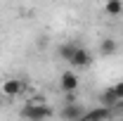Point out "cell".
Returning <instances> with one entry per match:
<instances>
[{"mask_svg":"<svg viewBox=\"0 0 123 121\" xmlns=\"http://www.w3.org/2000/svg\"><path fill=\"white\" fill-rule=\"evenodd\" d=\"M21 119L26 121H47L52 114H55V109L50 105H45V102H29V105L21 107Z\"/></svg>","mask_w":123,"mask_h":121,"instance_id":"cell-1","label":"cell"},{"mask_svg":"<svg viewBox=\"0 0 123 121\" xmlns=\"http://www.w3.org/2000/svg\"><path fill=\"white\" fill-rule=\"evenodd\" d=\"M24 90H26V81H21V78H5L0 86L2 97H19Z\"/></svg>","mask_w":123,"mask_h":121,"instance_id":"cell-2","label":"cell"},{"mask_svg":"<svg viewBox=\"0 0 123 121\" xmlns=\"http://www.w3.org/2000/svg\"><path fill=\"white\" fill-rule=\"evenodd\" d=\"M85 114V107L80 102H69L62 107V119L64 121H80V116Z\"/></svg>","mask_w":123,"mask_h":121,"instance_id":"cell-3","label":"cell"},{"mask_svg":"<svg viewBox=\"0 0 123 121\" xmlns=\"http://www.w3.org/2000/svg\"><path fill=\"white\" fill-rule=\"evenodd\" d=\"M59 90L66 93V95H74L78 90V76L74 71H64L59 76Z\"/></svg>","mask_w":123,"mask_h":121,"instance_id":"cell-4","label":"cell"},{"mask_svg":"<svg viewBox=\"0 0 123 121\" xmlns=\"http://www.w3.org/2000/svg\"><path fill=\"white\" fill-rule=\"evenodd\" d=\"M69 64H71V67H76V69H85V67H90V64H92V52L88 50V47L78 45L76 55H74V60L69 62Z\"/></svg>","mask_w":123,"mask_h":121,"instance_id":"cell-5","label":"cell"},{"mask_svg":"<svg viewBox=\"0 0 123 121\" xmlns=\"http://www.w3.org/2000/svg\"><path fill=\"white\" fill-rule=\"evenodd\" d=\"M111 114H109L107 107H95V109H85V114L80 116V121H107Z\"/></svg>","mask_w":123,"mask_h":121,"instance_id":"cell-6","label":"cell"},{"mask_svg":"<svg viewBox=\"0 0 123 121\" xmlns=\"http://www.w3.org/2000/svg\"><path fill=\"white\" fill-rule=\"evenodd\" d=\"M116 50H118V43H116V38H111V36H104V38L99 40V55H102V57H111V55H116Z\"/></svg>","mask_w":123,"mask_h":121,"instance_id":"cell-7","label":"cell"},{"mask_svg":"<svg viewBox=\"0 0 123 121\" xmlns=\"http://www.w3.org/2000/svg\"><path fill=\"white\" fill-rule=\"evenodd\" d=\"M78 45H80V43H62L59 45V57L64 62H71L74 55H76V50H78Z\"/></svg>","mask_w":123,"mask_h":121,"instance_id":"cell-8","label":"cell"},{"mask_svg":"<svg viewBox=\"0 0 123 121\" xmlns=\"http://www.w3.org/2000/svg\"><path fill=\"white\" fill-rule=\"evenodd\" d=\"M102 10H104V14H109V17H118V14H123V2L121 0H107Z\"/></svg>","mask_w":123,"mask_h":121,"instance_id":"cell-9","label":"cell"},{"mask_svg":"<svg viewBox=\"0 0 123 121\" xmlns=\"http://www.w3.org/2000/svg\"><path fill=\"white\" fill-rule=\"evenodd\" d=\"M102 102H104V107H111V105H118V97H116V95H114V90H111V88H107V90L102 93Z\"/></svg>","mask_w":123,"mask_h":121,"instance_id":"cell-10","label":"cell"},{"mask_svg":"<svg viewBox=\"0 0 123 121\" xmlns=\"http://www.w3.org/2000/svg\"><path fill=\"white\" fill-rule=\"evenodd\" d=\"M111 90H114V95H116L118 102H121V100H123V81H118L116 86H111Z\"/></svg>","mask_w":123,"mask_h":121,"instance_id":"cell-11","label":"cell"},{"mask_svg":"<svg viewBox=\"0 0 123 121\" xmlns=\"http://www.w3.org/2000/svg\"><path fill=\"white\" fill-rule=\"evenodd\" d=\"M0 107H2V95H0Z\"/></svg>","mask_w":123,"mask_h":121,"instance_id":"cell-12","label":"cell"}]
</instances>
